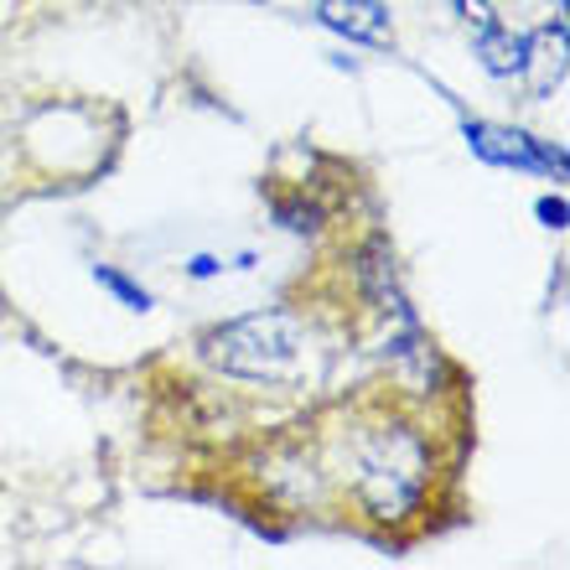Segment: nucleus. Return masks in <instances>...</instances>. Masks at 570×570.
I'll list each match as a JSON object with an SVG mask.
<instances>
[{
	"label": "nucleus",
	"mask_w": 570,
	"mask_h": 570,
	"mask_svg": "<svg viewBox=\"0 0 570 570\" xmlns=\"http://www.w3.org/2000/svg\"><path fill=\"white\" fill-rule=\"evenodd\" d=\"M524 73L534 83V94H550L566 78V27H540L524 42Z\"/></svg>",
	"instance_id": "6"
},
{
	"label": "nucleus",
	"mask_w": 570,
	"mask_h": 570,
	"mask_svg": "<svg viewBox=\"0 0 570 570\" xmlns=\"http://www.w3.org/2000/svg\"><path fill=\"white\" fill-rule=\"evenodd\" d=\"M556 6H566V0H556Z\"/></svg>",
	"instance_id": "11"
},
{
	"label": "nucleus",
	"mask_w": 570,
	"mask_h": 570,
	"mask_svg": "<svg viewBox=\"0 0 570 570\" xmlns=\"http://www.w3.org/2000/svg\"><path fill=\"white\" fill-rule=\"evenodd\" d=\"M94 281L105 285V291L120 301V306H130V312H150V291H140L136 281H125L120 271H109V265H94Z\"/></svg>",
	"instance_id": "8"
},
{
	"label": "nucleus",
	"mask_w": 570,
	"mask_h": 570,
	"mask_svg": "<svg viewBox=\"0 0 570 570\" xmlns=\"http://www.w3.org/2000/svg\"><path fill=\"white\" fill-rule=\"evenodd\" d=\"M275 224L291 234H312V228H322V208L306 197H275Z\"/></svg>",
	"instance_id": "7"
},
{
	"label": "nucleus",
	"mask_w": 570,
	"mask_h": 570,
	"mask_svg": "<svg viewBox=\"0 0 570 570\" xmlns=\"http://www.w3.org/2000/svg\"><path fill=\"white\" fill-rule=\"evenodd\" d=\"M316 16H322L337 37H347V42H368V47L394 42L390 11H384L379 0H316Z\"/></svg>",
	"instance_id": "5"
},
{
	"label": "nucleus",
	"mask_w": 570,
	"mask_h": 570,
	"mask_svg": "<svg viewBox=\"0 0 570 570\" xmlns=\"http://www.w3.org/2000/svg\"><path fill=\"white\" fill-rule=\"evenodd\" d=\"M540 218L544 228H566V203L560 197H540Z\"/></svg>",
	"instance_id": "9"
},
{
	"label": "nucleus",
	"mask_w": 570,
	"mask_h": 570,
	"mask_svg": "<svg viewBox=\"0 0 570 570\" xmlns=\"http://www.w3.org/2000/svg\"><path fill=\"white\" fill-rule=\"evenodd\" d=\"M203 358L234 379L296 384L306 374V327L291 312H255L203 337Z\"/></svg>",
	"instance_id": "2"
},
{
	"label": "nucleus",
	"mask_w": 570,
	"mask_h": 570,
	"mask_svg": "<svg viewBox=\"0 0 570 570\" xmlns=\"http://www.w3.org/2000/svg\"><path fill=\"white\" fill-rule=\"evenodd\" d=\"M456 11H462L466 27L478 31V52L488 73H498V78L524 73V37L503 31V21H498V11L488 0H456Z\"/></svg>",
	"instance_id": "4"
},
{
	"label": "nucleus",
	"mask_w": 570,
	"mask_h": 570,
	"mask_svg": "<svg viewBox=\"0 0 570 570\" xmlns=\"http://www.w3.org/2000/svg\"><path fill=\"white\" fill-rule=\"evenodd\" d=\"M193 275H197V281H208V275H218V259H213V255H197V259H193Z\"/></svg>",
	"instance_id": "10"
},
{
	"label": "nucleus",
	"mask_w": 570,
	"mask_h": 570,
	"mask_svg": "<svg viewBox=\"0 0 570 570\" xmlns=\"http://www.w3.org/2000/svg\"><path fill=\"white\" fill-rule=\"evenodd\" d=\"M353 498L363 509L394 524V519H410L421 509L425 482H431V446L421 441V431L390 421V425H363L353 435Z\"/></svg>",
	"instance_id": "1"
},
{
	"label": "nucleus",
	"mask_w": 570,
	"mask_h": 570,
	"mask_svg": "<svg viewBox=\"0 0 570 570\" xmlns=\"http://www.w3.org/2000/svg\"><path fill=\"white\" fill-rule=\"evenodd\" d=\"M466 146L493 166H524V171H544V177H566V150L524 136V130H509V125L466 120Z\"/></svg>",
	"instance_id": "3"
}]
</instances>
